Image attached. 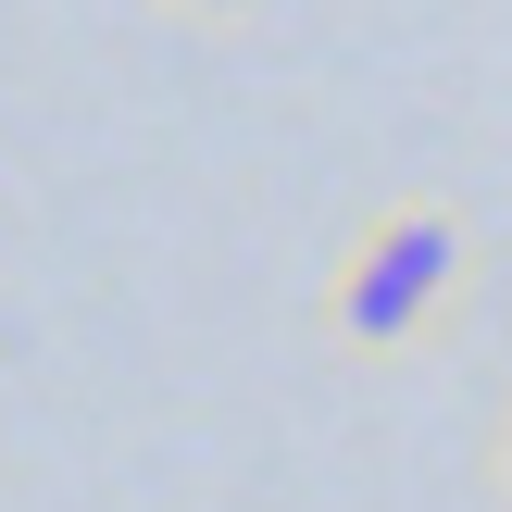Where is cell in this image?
I'll return each instance as SVG.
<instances>
[{
  "label": "cell",
  "instance_id": "obj_3",
  "mask_svg": "<svg viewBox=\"0 0 512 512\" xmlns=\"http://www.w3.org/2000/svg\"><path fill=\"white\" fill-rule=\"evenodd\" d=\"M188 13H225V0H188Z\"/></svg>",
  "mask_w": 512,
  "mask_h": 512
},
{
  "label": "cell",
  "instance_id": "obj_2",
  "mask_svg": "<svg viewBox=\"0 0 512 512\" xmlns=\"http://www.w3.org/2000/svg\"><path fill=\"white\" fill-rule=\"evenodd\" d=\"M500 488H512V425H500Z\"/></svg>",
  "mask_w": 512,
  "mask_h": 512
},
{
  "label": "cell",
  "instance_id": "obj_1",
  "mask_svg": "<svg viewBox=\"0 0 512 512\" xmlns=\"http://www.w3.org/2000/svg\"><path fill=\"white\" fill-rule=\"evenodd\" d=\"M475 238L450 200H400V213L363 225V250L338 263V288H325V325H338L350 363H388V350H413L425 325L450 313V288H463Z\"/></svg>",
  "mask_w": 512,
  "mask_h": 512
}]
</instances>
